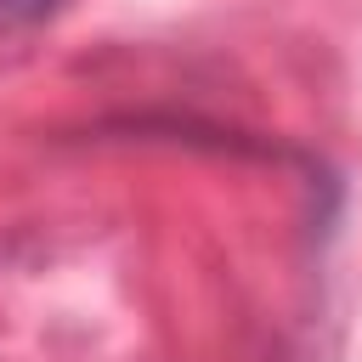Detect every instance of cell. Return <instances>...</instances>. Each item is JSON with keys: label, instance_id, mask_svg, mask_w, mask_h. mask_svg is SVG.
Here are the masks:
<instances>
[{"label": "cell", "instance_id": "1", "mask_svg": "<svg viewBox=\"0 0 362 362\" xmlns=\"http://www.w3.org/2000/svg\"><path fill=\"white\" fill-rule=\"evenodd\" d=\"M62 11V0H0V40L34 34L40 23H51Z\"/></svg>", "mask_w": 362, "mask_h": 362}]
</instances>
